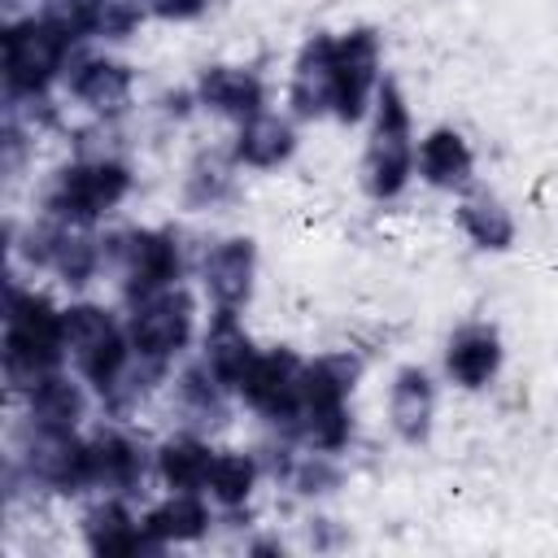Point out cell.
<instances>
[{
	"mask_svg": "<svg viewBox=\"0 0 558 558\" xmlns=\"http://www.w3.org/2000/svg\"><path fill=\"white\" fill-rule=\"evenodd\" d=\"M501 366V340L493 327L484 323H466L449 336V349H445V371L453 384L462 388H484Z\"/></svg>",
	"mask_w": 558,
	"mask_h": 558,
	"instance_id": "e0dca14e",
	"label": "cell"
},
{
	"mask_svg": "<svg viewBox=\"0 0 558 558\" xmlns=\"http://www.w3.org/2000/svg\"><path fill=\"white\" fill-rule=\"evenodd\" d=\"M253 275H257V248L248 235L218 240L205 253V292H209L214 310L240 314V305H248V296H253Z\"/></svg>",
	"mask_w": 558,
	"mask_h": 558,
	"instance_id": "7c38bea8",
	"label": "cell"
},
{
	"mask_svg": "<svg viewBox=\"0 0 558 558\" xmlns=\"http://www.w3.org/2000/svg\"><path fill=\"white\" fill-rule=\"evenodd\" d=\"M296 148V135H292V122L279 118V113H253L240 122V135H235V161L240 166H253V170H270L279 161H288Z\"/></svg>",
	"mask_w": 558,
	"mask_h": 558,
	"instance_id": "44dd1931",
	"label": "cell"
},
{
	"mask_svg": "<svg viewBox=\"0 0 558 558\" xmlns=\"http://www.w3.org/2000/svg\"><path fill=\"white\" fill-rule=\"evenodd\" d=\"M196 100L222 118H253L262 113V100H266V87L253 70H240V65H205L201 78H196Z\"/></svg>",
	"mask_w": 558,
	"mask_h": 558,
	"instance_id": "9a60e30c",
	"label": "cell"
},
{
	"mask_svg": "<svg viewBox=\"0 0 558 558\" xmlns=\"http://www.w3.org/2000/svg\"><path fill=\"white\" fill-rule=\"evenodd\" d=\"M192 327H196V305L187 296V288H166V292H153L144 301L131 305V323H126V336H131V349L140 362H166L174 357L179 349H187L192 340Z\"/></svg>",
	"mask_w": 558,
	"mask_h": 558,
	"instance_id": "52a82bcc",
	"label": "cell"
},
{
	"mask_svg": "<svg viewBox=\"0 0 558 558\" xmlns=\"http://www.w3.org/2000/svg\"><path fill=\"white\" fill-rule=\"evenodd\" d=\"M140 475H144V458L122 432H100L87 440V484L92 488H135Z\"/></svg>",
	"mask_w": 558,
	"mask_h": 558,
	"instance_id": "603a6c76",
	"label": "cell"
},
{
	"mask_svg": "<svg viewBox=\"0 0 558 558\" xmlns=\"http://www.w3.org/2000/svg\"><path fill=\"white\" fill-rule=\"evenodd\" d=\"M140 523H144V532H148L153 545H179V541L205 536V527H209V506H205L196 493L170 488V497L157 501Z\"/></svg>",
	"mask_w": 558,
	"mask_h": 558,
	"instance_id": "7402d4cb",
	"label": "cell"
},
{
	"mask_svg": "<svg viewBox=\"0 0 558 558\" xmlns=\"http://www.w3.org/2000/svg\"><path fill=\"white\" fill-rule=\"evenodd\" d=\"M131 192V170L113 157H96V161H70L52 174V183L44 187V209L57 222H74L87 227L96 218H105L113 205H122V196Z\"/></svg>",
	"mask_w": 558,
	"mask_h": 558,
	"instance_id": "5b68a950",
	"label": "cell"
},
{
	"mask_svg": "<svg viewBox=\"0 0 558 558\" xmlns=\"http://www.w3.org/2000/svg\"><path fill=\"white\" fill-rule=\"evenodd\" d=\"M414 166L418 174L440 187V192H453V187H466L471 174H475V157H471V144L453 131V126H436L418 140V153H414Z\"/></svg>",
	"mask_w": 558,
	"mask_h": 558,
	"instance_id": "ac0fdd59",
	"label": "cell"
},
{
	"mask_svg": "<svg viewBox=\"0 0 558 558\" xmlns=\"http://www.w3.org/2000/svg\"><path fill=\"white\" fill-rule=\"evenodd\" d=\"M70 48H74V39L57 22H48L44 13L9 22L4 26V83H9V92L39 96L65 70Z\"/></svg>",
	"mask_w": 558,
	"mask_h": 558,
	"instance_id": "8992f818",
	"label": "cell"
},
{
	"mask_svg": "<svg viewBox=\"0 0 558 558\" xmlns=\"http://www.w3.org/2000/svg\"><path fill=\"white\" fill-rule=\"evenodd\" d=\"M357 357L349 353H323L305 362L301 371V410L292 418L296 436L310 449L336 453L349 440V392L357 384Z\"/></svg>",
	"mask_w": 558,
	"mask_h": 558,
	"instance_id": "7a4b0ae2",
	"label": "cell"
},
{
	"mask_svg": "<svg viewBox=\"0 0 558 558\" xmlns=\"http://www.w3.org/2000/svg\"><path fill=\"white\" fill-rule=\"evenodd\" d=\"M331 57H336V39L331 35H310L296 52L292 65V113L296 118H323L331 113V92H336V74H331Z\"/></svg>",
	"mask_w": 558,
	"mask_h": 558,
	"instance_id": "4fadbf2b",
	"label": "cell"
},
{
	"mask_svg": "<svg viewBox=\"0 0 558 558\" xmlns=\"http://www.w3.org/2000/svg\"><path fill=\"white\" fill-rule=\"evenodd\" d=\"M140 9L153 17H166V22H187L205 9V0H140Z\"/></svg>",
	"mask_w": 558,
	"mask_h": 558,
	"instance_id": "f546056e",
	"label": "cell"
},
{
	"mask_svg": "<svg viewBox=\"0 0 558 558\" xmlns=\"http://www.w3.org/2000/svg\"><path fill=\"white\" fill-rule=\"evenodd\" d=\"M432 414H436V384L423 366H401L392 375V388H388V418H392V432L410 445L427 440L432 432Z\"/></svg>",
	"mask_w": 558,
	"mask_h": 558,
	"instance_id": "2e32d148",
	"label": "cell"
},
{
	"mask_svg": "<svg viewBox=\"0 0 558 558\" xmlns=\"http://www.w3.org/2000/svg\"><path fill=\"white\" fill-rule=\"evenodd\" d=\"M83 541L92 554H140V549H157L144 532V523L118 501L105 497L83 514Z\"/></svg>",
	"mask_w": 558,
	"mask_h": 558,
	"instance_id": "d6986e66",
	"label": "cell"
},
{
	"mask_svg": "<svg viewBox=\"0 0 558 558\" xmlns=\"http://www.w3.org/2000/svg\"><path fill=\"white\" fill-rule=\"evenodd\" d=\"M414 131H410V109L405 96L392 78L379 83L375 92V126H371V144L362 157V187L375 201H392L405 192L410 174H414Z\"/></svg>",
	"mask_w": 558,
	"mask_h": 558,
	"instance_id": "3957f363",
	"label": "cell"
},
{
	"mask_svg": "<svg viewBox=\"0 0 558 558\" xmlns=\"http://www.w3.org/2000/svg\"><path fill=\"white\" fill-rule=\"evenodd\" d=\"M301 371H305V362H301L296 353H288V349H266V353L253 357V366L244 371V379H240L235 392H240L257 414H266L270 423H288V427H292V418H296V410H301Z\"/></svg>",
	"mask_w": 558,
	"mask_h": 558,
	"instance_id": "30bf717a",
	"label": "cell"
},
{
	"mask_svg": "<svg viewBox=\"0 0 558 558\" xmlns=\"http://www.w3.org/2000/svg\"><path fill=\"white\" fill-rule=\"evenodd\" d=\"M222 392H227V384L209 371V362H196L179 375V401L201 423H222L227 418V397Z\"/></svg>",
	"mask_w": 558,
	"mask_h": 558,
	"instance_id": "83f0119b",
	"label": "cell"
},
{
	"mask_svg": "<svg viewBox=\"0 0 558 558\" xmlns=\"http://www.w3.org/2000/svg\"><path fill=\"white\" fill-rule=\"evenodd\" d=\"M65 83H70V96L78 105H87L92 113H122L131 105V65L113 61V57H78L74 65H65Z\"/></svg>",
	"mask_w": 558,
	"mask_h": 558,
	"instance_id": "5bb4252c",
	"label": "cell"
},
{
	"mask_svg": "<svg viewBox=\"0 0 558 558\" xmlns=\"http://www.w3.org/2000/svg\"><path fill=\"white\" fill-rule=\"evenodd\" d=\"M22 462L31 471V480L57 488V493H83L87 484V440H78L65 427H44L31 423L26 440H22Z\"/></svg>",
	"mask_w": 558,
	"mask_h": 558,
	"instance_id": "8fae6325",
	"label": "cell"
},
{
	"mask_svg": "<svg viewBox=\"0 0 558 558\" xmlns=\"http://www.w3.org/2000/svg\"><path fill=\"white\" fill-rule=\"evenodd\" d=\"M113 262H118V275H122V292L126 301H144L153 292H166L179 283V270H183V257H179V240L170 231H126V235H113Z\"/></svg>",
	"mask_w": 558,
	"mask_h": 558,
	"instance_id": "ba28073f",
	"label": "cell"
},
{
	"mask_svg": "<svg viewBox=\"0 0 558 558\" xmlns=\"http://www.w3.org/2000/svg\"><path fill=\"white\" fill-rule=\"evenodd\" d=\"M26 405H31V423L74 432V427L83 423V414H87V392H83L70 375L52 371V375H44L35 388H26Z\"/></svg>",
	"mask_w": 558,
	"mask_h": 558,
	"instance_id": "cb8c5ba5",
	"label": "cell"
},
{
	"mask_svg": "<svg viewBox=\"0 0 558 558\" xmlns=\"http://www.w3.org/2000/svg\"><path fill=\"white\" fill-rule=\"evenodd\" d=\"M65 314L31 288H9L4 305V371L13 388H35L65 362Z\"/></svg>",
	"mask_w": 558,
	"mask_h": 558,
	"instance_id": "6da1fadb",
	"label": "cell"
},
{
	"mask_svg": "<svg viewBox=\"0 0 558 558\" xmlns=\"http://www.w3.org/2000/svg\"><path fill=\"white\" fill-rule=\"evenodd\" d=\"M253 480H257V462H253L248 453H214L209 475H205V493H209L218 506L235 510V506L248 501Z\"/></svg>",
	"mask_w": 558,
	"mask_h": 558,
	"instance_id": "4316f807",
	"label": "cell"
},
{
	"mask_svg": "<svg viewBox=\"0 0 558 558\" xmlns=\"http://www.w3.org/2000/svg\"><path fill=\"white\" fill-rule=\"evenodd\" d=\"M209 462H214V449L183 432V436H170L161 440L157 449V475L170 484V488H183V493H201L205 488V475H209Z\"/></svg>",
	"mask_w": 558,
	"mask_h": 558,
	"instance_id": "d4e9b609",
	"label": "cell"
},
{
	"mask_svg": "<svg viewBox=\"0 0 558 558\" xmlns=\"http://www.w3.org/2000/svg\"><path fill=\"white\" fill-rule=\"evenodd\" d=\"M292 480H296V488H301V493H327V488L336 484V471L323 462V449H318L314 458H305V462L296 466V475H292Z\"/></svg>",
	"mask_w": 558,
	"mask_h": 558,
	"instance_id": "f1b7e54d",
	"label": "cell"
},
{
	"mask_svg": "<svg viewBox=\"0 0 558 558\" xmlns=\"http://www.w3.org/2000/svg\"><path fill=\"white\" fill-rule=\"evenodd\" d=\"M331 74H336V92H331V113L340 122H357L371 105V96L379 92V35L371 26H357L349 35L336 39V57H331Z\"/></svg>",
	"mask_w": 558,
	"mask_h": 558,
	"instance_id": "9c48e42d",
	"label": "cell"
},
{
	"mask_svg": "<svg viewBox=\"0 0 558 558\" xmlns=\"http://www.w3.org/2000/svg\"><path fill=\"white\" fill-rule=\"evenodd\" d=\"M458 227L471 235V244L493 248V253H506V248L514 244V218H510V209H506L497 196H488V192L458 201Z\"/></svg>",
	"mask_w": 558,
	"mask_h": 558,
	"instance_id": "484cf974",
	"label": "cell"
},
{
	"mask_svg": "<svg viewBox=\"0 0 558 558\" xmlns=\"http://www.w3.org/2000/svg\"><path fill=\"white\" fill-rule=\"evenodd\" d=\"M253 357H257V349H253L244 323L235 318V310H218L209 331H205V362H209V371L227 388H240V379L253 366Z\"/></svg>",
	"mask_w": 558,
	"mask_h": 558,
	"instance_id": "ffe728a7",
	"label": "cell"
},
{
	"mask_svg": "<svg viewBox=\"0 0 558 558\" xmlns=\"http://www.w3.org/2000/svg\"><path fill=\"white\" fill-rule=\"evenodd\" d=\"M61 314H65V353L74 357L78 375L105 397L118 392L126 384V366L135 357L126 327H118V318L92 301L65 305Z\"/></svg>",
	"mask_w": 558,
	"mask_h": 558,
	"instance_id": "277c9868",
	"label": "cell"
}]
</instances>
